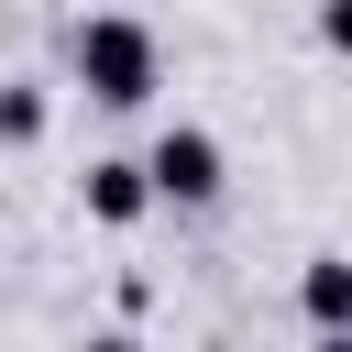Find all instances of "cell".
<instances>
[{
    "instance_id": "cell-1",
    "label": "cell",
    "mask_w": 352,
    "mask_h": 352,
    "mask_svg": "<svg viewBox=\"0 0 352 352\" xmlns=\"http://www.w3.org/2000/svg\"><path fill=\"white\" fill-rule=\"evenodd\" d=\"M77 88H88L99 110H143V99L165 88V55H154V33H143L132 11H99V22H77Z\"/></svg>"
},
{
    "instance_id": "cell-2",
    "label": "cell",
    "mask_w": 352,
    "mask_h": 352,
    "mask_svg": "<svg viewBox=\"0 0 352 352\" xmlns=\"http://www.w3.org/2000/svg\"><path fill=\"white\" fill-rule=\"evenodd\" d=\"M143 165H154V198H176V209H209V198H220V176H231L220 132H198V121H165Z\"/></svg>"
},
{
    "instance_id": "cell-3",
    "label": "cell",
    "mask_w": 352,
    "mask_h": 352,
    "mask_svg": "<svg viewBox=\"0 0 352 352\" xmlns=\"http://www.w3.org/2000/svg\"><path fill=\"white\" fill-rule=\"evenodd\" d=\"M77 198H88V220H110V231H132V220L154 209V165H132V154H99V165L77 176Z\"/></svg>"
},
{
    "instance_id": "cell-4",
    "label": "cell",
    "mask_w": 352,
    "mask_h": 352,
    "mask_svg": "<svg viewBox=\"0 0 352 352\" xmlns=\"http://www.w3.org/2000/svg\"><path fill=\"white\" fill-rule=\"evenodd\" d=\"M297 308H308L319 330H352V253H308V275H297Z\"/></svg>"
},
{
    "instance_id": "cell-5",
    "label": "cell",
    "mask_w": 352,
    "mask_h": 352,
    "mask_svg": "<svg viewBox=\"0 0 352 352\" xmlns=\"http://www.w3.org/2000/svg\"><path fill=\"white\" fill-rule=\"evenodd\" d=\"M44 132V88H0V143H33Z\"/></svg>"
},
{
    "instance_id": "cell-6",
    "label": "cell",
    "mask_w": 352,
    "mask_h": 352,
    "mask_svg": "<svg viewBox=\"0 0 352 352\" xmlns=\"http://www.w3.org/2000/svg\"><path fill=\"white\" fill-rule=\"evenodd\" d=\"M319 44H330V55H352V0H319Z\"/></svg>"
},
{
    "instance_id": "cell-7",
    "label": "cell",
    "mask_w": 352,
    "mask_h": 352,
    "mask_svg": "<svg viewBox=\"0 0 352 352\" xmlns=\"http://www.w3.org/2000/svg\"><path fill=\"white\" fill-rule=\"evenodd\" d=\"M88 352H143V341H121V330H110V341H88Z\"/></svg>"
},
{
    "instance_id": "cell-8",
    "label": "cell",
    "mask_w": 352,
    "mask_h": 352,
    "mask_svg": "<svg viewBox=\"0 0 352 352\" xmlns=\"http://www.w3.org/2000/svg\"><path fill=\"white\" fill-rule=\"evenodd\" d=\"M319 352H352V330H319Z\"/></svg>"
}]
</instances>
